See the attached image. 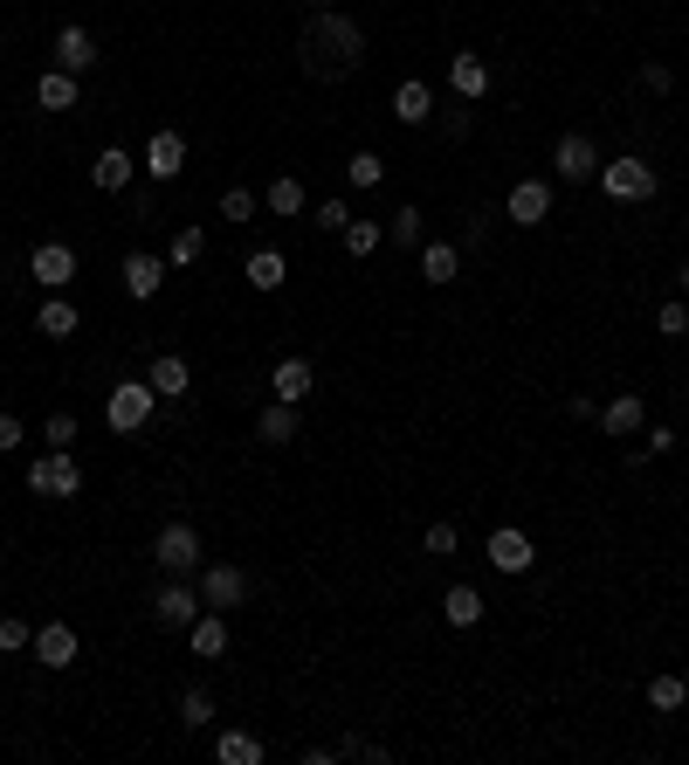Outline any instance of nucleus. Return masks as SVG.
I'll return each mask as SVG.
<instances>
[{
    "mask_svg": "<svg viewBox=\"0 0 689 765\" xmlns=\"http://www.w3.org/2000/svg\"><path fill=\"white\" fill-rule=\"evenodd\" d=\"M76 324H84V318H76V303L63 290H48V303L35 311V331H42V339H76Z\"/></svg>",
    "mask_w": 689,
    "mask_h": 765,
    "instance_id": "obj_26",
    "label": "nucleus"
},
{
    "mask_svg": "<svg viewBox=\"0 0 689 765\" xmlns=\"http://www.w3.org/2000/svg\"><path fill=\"white\" fill-rule=\"evenodd\" d=\"M421 276L427 284H455V276H463V248L455 242H421Z\"/></svg>",
    "mask_w": 689,
    "mask_h": 765,
    "instance_id": "obj_27",
    "label": "nucleus"
},
{
    "mask_svg": "<svg viewBox=\"0 0 689 765\" xmlns=\"http://www.w3.org/2000/svg\"><path fill=\"white\" fill-rule=\"evenodd\" d=\"M435 124H442V138H448V145H455V138H469V124H476V118H469V111H463V104H448V111H442V118H435Z\"/></svg>",
    "mask_w": 689,
    "mask_h": 765,
    "instance_id": "obj_43",
    "label": "nucleus"
},
{
    "mask_svg": "<svg viewBox=\"0 0 689 765\" xmlns=\"http://www.w3.org/2000/svg\"><path fill=\"white\" fill-rule=\"evenodd\" d=\"M29 490L35 497H84V469H76L69 448H48L29 463Z\"/></svg>",
    "mask_w": 689,
    "mask_h": 765,
    "instance_id": "obj_6",
    "label": "nucleus"
},
{
    "mask_svg": "<svg viewBox=\"0 0 689 765\" xmlns=\"http://www.w3.org/2000/svg\"><path fill=\"white\" fill-rule=\"evenodd\" d=\"M180 724H187V731H208V724H214V697L200 690V683H193V690H180Z\"/></svg>",
    "mask_w": 689,
    "mask_h": 765,
    "instance_id": "obj_35",
    "label": "nucleus"
},
{
    "mask_svg": "<svg viewBox=\"0 0 689 765\" xmlns=\"http://www.w3.org/2000/svg\"><path fill=\"white\" fill-rule=\"evenodd\" d=\"M318 393V366L303 359V352H290V359H276L269 366V400H290V407H303Z\"/></svg>",
    "mask_w": 689,
    "mask_h": 765,
    "instance_id": "obj_10",
    "label": "nucleus"
},
{
    "mask_svg": "<svg viewBox=\"0 0 689 765\" xmlns=\"http://www.w3.org/2000/svg\"><path fill=\"white\" fill-rule=\"evenodd\" d=\"M29 642H35V628L21 621V614H8V621H0V648H8V655H21Z\"/></svg>",
    "mask_w": 689,
    "mask_h": 765,
    "instance_id": "obj_39",
    "label": "nucleus"
},
{
    "mask_svg": "<svg viewBox=\"0 0 689 765\" xmlns=\"http://www.w3.org/2000/svg\"><path fill=\"white\" fill-rule=\"evenodd\" d=\"M421 221H427L421 208H400V214L387 221V242H400V248H421Z\"/></svg>",
    "mask_w": 689,
    "mask_h": 765,
    "instance_id": "obj_37",
    "label": "nucleus"
},
{
    "mask_svg": "<svg viewBox=\"0 0 689 765\" xmlns=\"http://www.w3.org/2000/svg\"><path fill=\"white\" fill-rule=\"evenodd\" d=\"M166 255H145V248H132V255H124V297H138V303H152V297H159L166 290Z\"/></svg>",
    "mask_w": 689,
    "mask_h": 765,
    "instance_id": "obj_13",
    "label": "nucleus"
},
{
    "mask_svg": "<svg viewBox=\"0 0 689 765\" xmlns=\"http://www.w3.org/2000/svg\"><path fill=\"white\" fill-rule=\"evenodd\" d=\"M200 614H208V600H200V586H193V579H166L159 594H152V621H159L166 634H187Z\"/></svg>",
    "mask_w": 689,
    "mask_h": 765,
    "instance_id": "obj_5",
    "label": "nucleus"
},
{
    "mask_svg": "<svg viewBox=\"0 0 689 765\" xmlns=\"http://www.w3.org/2000/svg\"><path fill=\"white\" fill-rule=\"evenodd\" d=\"M76 97H84V76H69V69H48L35 84V104L42 111H76Z\"/></svg>",
    "mask_w": 689,
    "mask_h": 765,
    "instance_id": "obj_24",
    "label": "nucleus"
},
{
    "mask_svg": "<svg viewBox=\"0 0 689 765\" xmlns=\"http://www.w3.org/2000/svg\"><path fill=\"white\" fill-rule=\"evenodd\" d=\"M56 69H69V76L97 69V35H90V29H76V21H69V29L56 35Z\"/></svg>",
    "mask_w": 689,
    "mask_h": 765,
    "instance_id": "obj_21",
    "label": "nucleus"
},
{
    "mask_svg": "<svg viewBox=\"0 0 689 765\" xmlns=\"http://www.w3.org/2000/svg\"><path fill=\"white\" fill-rule=\"evenodd\" d=\"M318 228H324V235H345V221H352V208H345V200H318V214H311Z\"/></svg>",
    "mask_w": 689,
    "mask_h": 765,
    "instance_id": "obj_40",
    "label": "nucleus"
},
{
    "mask_svg": "<svg viewBox=\"0 0 689 765\" xmlns=\"http://www.w3.org/2000/svg\"><path fill=\"white\" fill-rule=\"evenodd\" d=\"M482 558H490V566H497L503 579H518V573H531V566H538V545H531L518 524H497V531H490V545H482Z\"/></svg>",
    "mask_w": 689,
    "mask_h": 765,
    "instance_id": "obj_8",
    "label": "nucleus"
},
{
    "mask_svg": "<svg viewBox=\"0 0 689 765\" xmlns=\"http://www.w3.org/2000/svg\"><path fill=\"white\" fill-rule=\"evenodd\" d=\"M29 276H35L42 290H69V284H76V248H69V242H42V248L29 255Z\"/></svg>",
    "mask_w": 689,
    "mask_h": 765,
    "instance_id": "obj_11",
    "label": "nucleus"
},
{
    "mask_svg": "<svg viewBox=\"0 0 689 765\" xmlns=\"http://www.w3.org/2000/svg\"><path fill=\"white\" fill-rule=\"evenodd\" d=\"M379 242H387V221H359V214L345 221V255H352V263H366V255H379Z\"/></svg>",
    "mask_w": 689,
    "mask_h": 765,
    "instance_id": "obj_32",
    "label": "nucleus"
},
{
    "mask_svg": "<svg viewBox=\"0 0 689 765\" xmlns=\"http://www.w3.org/2000/svg\"><path fill=\"white\" fill-rule=\"evenodd\" d=\"M42 435H48V448H76V414H48Z\"/></svg>",
    "mask_w": 689,
    "mask_h": 765,
    "instance_id": "obj_42",
    "label": "nucleus"
},
{
    "mask_svg": "<svg viewBox=\"0 0 689 765\" xmlns=\"http://www.w3.org/2000/svg\"><path fill=\"white\" fill-rule=\"evenodd\" d=\"M21 442H29V435H21V414H0V455H14Z\"/></svg>",
    "mask_w": 689,
    "mask_h": 765,
    "instance_id": "obj_46",
    "label": "nucleus"
},
{
    "mask_svg": "<svg viewBox=\"0 0 689 765\" xmlns=\"http://www.w3.org/2000/svg\"><path fill=\"white\" fill-rule=\"evenodd\" d=\"M145 379H152V393H159V400H187V387H193V366L180 359V352H159V359L145 366Z\"/></svg>",
    "mask_w": 689,
    "mask_h": 765,
    "instance_id": "obj_19",
    "label": "nucleus"
},
{
    "mask_svg": "<svg viewBox=\"0 0 689 765\" xmlns=\"http://www.w3.org/2000/svg\"><path fill=\"white\" fill-rule=\"evenodd\" d=\"M152 407H159L152 379H118V387H111V400H104L111 435H145V428H152Z\"/></svg>",
    "mask_w": 689,
    "mask_h": 765,
    "instance_id": "obj_4",
    "label": "nucleus"
},
{
    "mask_svg": "<svg viewBox=\"0 0 689 765\" xmlns=\"http://www.w3.org/2000/svg\"><path fill=\"white\" fill-rule=\"evenodd\" d=\"M393 118L400 124H427V118H435V90H427L421 76H407V84L393 90Z\"/></svg>",
    "mask_w": 689,
    "mask_h": 765,
    "instance_id": "obj_25",
    "label": "nucleus"
},
{
    "mask_svg": "<svg viewBox=\"0 0 689 765\" xmlns=\"http://www.w3.org/2000/svg\"><path fill=\"white\" fill-rule=\"evenodd\" d=\"M214 758L221 765H263L269 752H263V738H255V731H221L214 738Z\"/></svg>",
    "mask_w": 689,
    "mask_h": 765,
    "instance_id": "obj_28",
    "label": "nucleus"
},
{
    "mask_svg": "<svg viewBox=\"0 0 689 765\" xmlns=\"http://www.w3.org/2000/svg\"><path fill=\"white\" fill-rule=\"evenodd\" d=\"M200 255H208V228H173V242H166V269L180 276V269H193Z\"/></svg>",
    "mask_w": 689,
    "mask_h": 765,
    "instance_id": "obj_29",
    "label": "nucleus"
},
{
    "mask_svg": "<svg viewBox=\"0 0 689 765\" xmlns=\"http://www.w3.org/2000/svg\"><path fill=\"white\" fill-rule=\"evenodd\" d=\"M642 448L648 455H676V428H642Z\"/></svg>",
    "mask_w": 689,
    "mask_h": 765,
    "instance_id": "obj_45",
    "label": "nucleus"
},
{
    "mask_svg": "<svg viewBox=\"0 0 689 765\" xmlns=\"http://www.w3.org/2000/svg\"><path fill=\"white\" fill-rule=\"evenodd\" d=\"M297 56H303V69H311L318 84H345V76L366 69V29L352 14H338V8H318L303 21V35H297Z\"/></svg>",
    "mask_w": 689,
    "mask_h": 765,
    "instance_id": "obj_1",
    "label": "nucleus"
},
{
    "mask_svg": "<svg viewBox=\"0 0 689 765\" xmlns=\"http://www.w3.org/2000/svg\"><path fill=\"white\" fill-rule=\"evenodd\" d=\"M255 208H263V193H248V187H227L221 193V221H235V228L255 221Z\"/></svg>",
    "mask_w": 689,
    "mask_h": 765,
    "instance_id": "obj_36",
    "label": "nucleus"
},
{
    "mask_svg": "<svg viewBox=\"0 0 689 765\" xmlns=\"http://www.w3.org/2000/svg\"><path fill=\"white\" fill-rule=\"evenodd\" d=\"M593 421H600V435H614V442H634V435L648 428V407H642V393H614V400H607Z\"/></svg>",
    "mask_w": 689,
    "mask_h": 765,
    "instance_id": "obj_14",
    "label": "nucleus"
},
{
    "mask_svg": "<svg viewBox=\"0 0 689 765\" xmlns=\"http://www.w3.org/2000/svg\"><path fill=\"white\" fill-rule=\"evenodd\" d=\"M642 90H648V97H669V90H676V69H669V63H642Z\"/></svg>",
    "mask_w": 689,
    "mask_h": 765,
    "instance_id": "obj_41",
    "label": "nucleus"
},
{
    "mask_svg": "<svg viewBox=\"0 0 689 765\" xmlns=\"http://www.w3.org/2000/svg\"><path fill=\"white\" fill-rule=\"evenodd\" d=\"M448 84H455L463 104H482V97H490V63L482 56H448Z\"/></svg>",
    "mask_w": 689,
    "mask_h": 765,
    "instance_id": "obj_20",
    "label": "nucleus"
},
{
    "mask_svg": "<svg viewBox=\"0 0 689 765\" xmlns=\"http://www.w3.org/2000/svg\"><path fill=\"white\" fill-rule=\"evenodd\" d=\"M655 331H662V339H689V303H682V297H669V303L655 311Z\"/></svg>",
    "mask_w": 689,
    "mask_h": 765,
    "instance_id": "obj_38",
    "label": "nucleus"
},
{
    "mask_svg": "<svg viewBox=\"0 0 689 765\" xmlns=\"http://www.w3.org/2000/svg\"><path fill=\"white\" fill-rule=\"evenodd\" d=\"M263 208H269L276 221H297V214H303V180H297V173L269 180V187H263Z\"/></svg>",
    "mask_w": 689,
    "mask_h": 765,
    "instance_id": "obj_30",
    "label": "nucleus"
},
{
    "mask_svg": "<svg viewBox=\"0 0 689 765\" xmlns=\"http://www.w3.org/2000/svg\"><path fill=\"white\" fill-rule=\"evenodd\" d=\"M600 193L614 200V208H642V200H655L662 193V173L642 159V152H621V159H600Z\"/></svg>",
    "mask_w": 689,
    "mask_h": 765,
    "instance_id": "obj_2",
    "label": "nucleus"
},
{
    "mask_svg": "<svg viewBox=\"0 0 689 765\" xmlns=\"http://www.w3.org/2000/svg\"><path fill=\"white\" fill-rule=\"evenodd\" d=\"M76 648H84V642H76V628H69V621H42V628H35V642H29V655L42 662V669H69Z\"/></svg>",
    "mask_w": 689,
    "mask_h": 765,
    "instance_id": "obj_15",
    "label": "nucleus"
},
{
    "mask_svg": "<svg viewBox=\"0 0 689 765\" xmlns=\"http://www.w3.org/2000/svg\"><path fill=\"white\" fill-rule=\"evenodd\" d=\"M152 566H159L166 579H193L200 566H208V552H200V531L187 518L159 524V539H152Z\"/></svg>",
    "mask_w": 689,
    "mask_h": 765,
    "instance_id": "obj_3",
    "label": "nucleus"
},
{
    "mask_svg": "<svg viewBox=\"0 0 689 765\" xmlns=\"http://www.w3.org/2000/svg\"><path fill=\"white\" fill-rule=\"evenodd\" d=\"M345 180L373 193L379 180H387V159H379V152H352V159H345Z\"/></svg>",
    "mask_w": 689,
    "mask_h": 765,
    "instance_id": "obj_34",
    "label": "nucleus"
},
{
    "mask_svg": "<svg viewBox=\"0 0 689 765\" xmlns=\"http://www.w3.org/2000/svg\"><path fill=\"white\" fill-rule=\"evenodd\" d=\"M193 586H200V600H208V607H221V614H235V607L248 600V573L227 566V558H208V566L193 573Z\"/></svg>",
    "mask_w": 689,
    "mask_h": 765,
    "instance_id": "obj_7",
    "label": "nucleus"
},
{
    "mask_svg": "<svg viewBox=\"0 0 689 765\" xmlns=\"http://www.w3.org/2000/svg\"><path fill=\"white\" fill-rule=\"evenodd\" d=\"M303 435V421H297V407L290 400H269L263 414H255V442H269V448H290Z\"/></svg>",
    "mask_w": 689,
    "mask_h": 765,
    "instance_id": "obj_18",
    "label": "nucleus"
},
{
    "mask_svg": "<svg viewBox=\"0 0 689 765\" xmlns=\"http://www.w3.org/2000/svg\"><path fill=\"white\" fill-rule=\"evenodd\" d=\"M303 8H311V14H318V8H338V0H303Z\"/></svg>",
    "mask_w": 689,
    "mask_h": 765,
    "instance_id": "obj_47",
    "label": "nucleus"
},
{
    "mask_svg": "<svg viewBox=\"0 0 689 765\" xmlns=\"http://www.w3.org/2000/svg\"><path fill=\"white\" fill-rule=\"evenodd\" d=\"M242 276H248V290H263V297H269V290H284V284H290V263H284V248H255L248 263H242Z\"/></svg>",
    "mask_w": 689,
    "mask_h": 765,
    "instance_id": "obj_22",
    "label": "nucleus"
},
{
    "mask_svg": "<svg viewBox=\"0 0 689 765\" xmlns=\"http://www.w3.org/2000/svg\"><path fill=\"white\" fill-rule=\"evenodd\" d=\"M648 703H655V710H682V703H689V676L662 669V676L648 683Z\"/></svg>",
    "mask_w": 689,
    "mask_h": 765,
    "instance_id": "obj_33",
    "label": "nucleus"
},
{
    "mask_svg": "<svg viewBox=\"0 0 689 765\" xmlns=\"http://www.w3.org/2000/svg\"><path fill=\"white\" fill-rule=\"evenodd\" d=\"M552 173H558V180H566V187L593 180V173H600V145L586 138V132H566V138L552 145Z\"/></svg>",
    "mask_w": 689,
    "mask_h": 765,
    "instance_id": "obj_9",
    "label": "nucleus"
},
{
    "mask_svg": "<svg viewBox=\"0 0 689 765\" xmlns=\"http://www.w3.org/2000/svg\"><path fill=\"white\" fill-rule=\"evenodd\" d=\"M132 173H138L132 152H124V145H104V152L90 159V187H97V193H124V187H132Z\"/></svg>",
    "mask_w": 689,
    "mask_h": 765,
    "instance_id": "obj_17",
    "label": "nucleus"
},
{
    "mask_svg": "<svg viewBox=\"0 0 689 765\" xmlns=\"http://www.w3.org/2000/svg\"><path fill=\"white\" fill-rule=\"evenodd\" d=\"M421 545H427V558H448V552H455V524H427Z\"/></svg>",
    "mask_w": 689,
    "mask_h": 765,
    "instance_id": "obj_44",
    "label": "nucleus"
},
{
    "mask_svg": "<svg viewBox=\"0 0 689 765\" xmlns=\"http://www.w3.org/2000/svg\"><path fill=\"white\" fill-rule=\"evenodd\" d=\"M187 648H193L200 662H214V655H227V614H221V607H208V614H200V621L187 628Z\"/></svg>",
    "mask_w": 689,
    "mask_h": 765,
    "instance_id": "obj_23",
    "label": "nucleus"
},
{
    "mask_svg": "<svg viewBox=\"0 0 689 765\" xmlns=\"http://www.w3.org/2000/svg\"><path fill=\"white\" fill-rule=\"evenodd\" d=\"M180 166H187V138L173 132V124L145 138V173H152V180H180Z\"/></svg>",
    "mask_w": 689,
    "mask_h": 765,
    "instance_id": "obj_16",
    "label": "nucleus"
},
{
    "mask_svg": "<svg viewBox=\"0 0 689 765\" xmlns=\"http://www.w3.org/2000/svg\"><path fill=\"white\" fill-rule=\"evenodd\" d=\"M482 607H490V600H482L476 586H448V600H442V621H448V628H476V621H482Z\"/></svg>",
    "mask_w": 689,
    "mask_h": 765,
    "instance_id": "obj_31",
    "label": "nucleus"
},
{
    "mask_svg": "<svg viewBox=\"0 0 689 765\" xmlns=\"http://www.w3.org/2000/svg\"><path fill=\"white\" fill-rule=\"evenodd\" d=\"M503 214H510V228H545L552 221V180H518Z\"/></svg>",
    "mask_w": 689,
    "mask_h": 765,
    "instance_id": "obj_12",
    "label": "nucleus"
}]
</instances>
